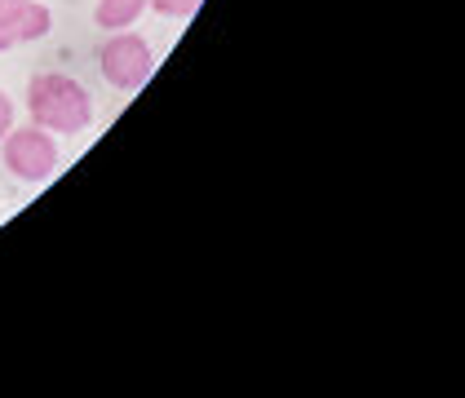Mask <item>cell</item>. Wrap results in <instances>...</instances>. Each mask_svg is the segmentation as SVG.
I'll list each match as a JSON object with an SVG mask.
<instances>
[{
    "label": "cell",
    "mask_w": 465,
    "mask_h": 398,
    "mask_svg": "<svg viewBox=\"0 0 465 398\" xmlns=\"http://www.w3.org/2000/svg\"><path fill=\"white\" fill-rule=\"evenodd\" d=\"M146 5H151V0H98L94 18H98V27L124 32V27H134V23H138V14H143Z\"/></svg>",
    "instance_id": "cell-5"
},
{
    "label": "cell",
    "mask_w": 465,
    "mask_h": 398,
    "mask_svg": "<svg viewBox=\"0 0 465 398\" xmlns=\"http://www.w3.org/2000/svg\"><path fill=\"white\" fill-rule=\"evenodd\" d=\"M49 27H54V14L36 5V0H27L18 14H9L5 23H0V53L5 49H18V44H27V40H40L49 36Z\"/></svg>",
    "instance_id": "cell-4"
},
{
    "label": "cell",
    "mask_w": 465,
    "mask_h": 398,
    "mask_svg": "<svg viewBox=\"0 0 465 398\" xmlns=\"http://www.w3.org/2000/svg\"><path fill=\"white\" fill-rule=\"evenodd\" d=\"M27 111H32V124H40L45 133H84L94 120V102H89L84 84L63 72L32 75Z\"/></svg>",
    "instance_id": "cell-1"
},
{
    "label": "cell",
    "mask_w": 465,
    "mask_h": 398,
    "mask_svg": "<svg viewBox=\"0 0 465 398\" xmlns=\"http://www.w3.org/2000/svg\"><path fill=\"white\" fill-rule=\"evenodd\" d=\"M5 169L18 181H40L54 178L58 169V142L40 129V124H27V129H9L5 133Z\"/></svg>",
    "instance_id": "cell-2"
},
{
    "label": "cell",
    "mask_w": 465,
    "mask_h": 398,
    "mask_svg": "<svg viewBox=\"0 0 465 398\" xmlns=\"http://www.w3.org/2000/svg\"><path fill=\"white\" fill-rule=\"evenodd\" d=\"M151 9L164 14V18H191L200 9V0H151Z\"/></svg>",
    "instance_id": "cell-6"
},
{
    "label": "cell",
    "mask_w": 465,
    "mask_h": 398,
    "mask_svg": "<svg viewBox=\"0 0 465 398\" xmlns=\"http://www.w3.org/2000/svg\"><path fill=\"white\" fill-rule=\"evenodd\" d=\"M155 72V53L143 36L134 32H115L103 44V75H107L115 89H143Z\"/></svg>",
    "instance_id": "cell-3"
},
{
    "label": "cell",
    "mask_w": 465,
    "mask_h": 398,
    "mask_svg": "<svg viewBox=\"0 0 465 398\" xmlns=\"http://www.w3.org/2000/svg\"><path fill=\"white\" fill-rule=\"evenodd\" d=\"M9 129H14V102H9V98L0 93V138H5Z\"/></svg>",
    "instance_id": "cell-7"
}]
</instances>
